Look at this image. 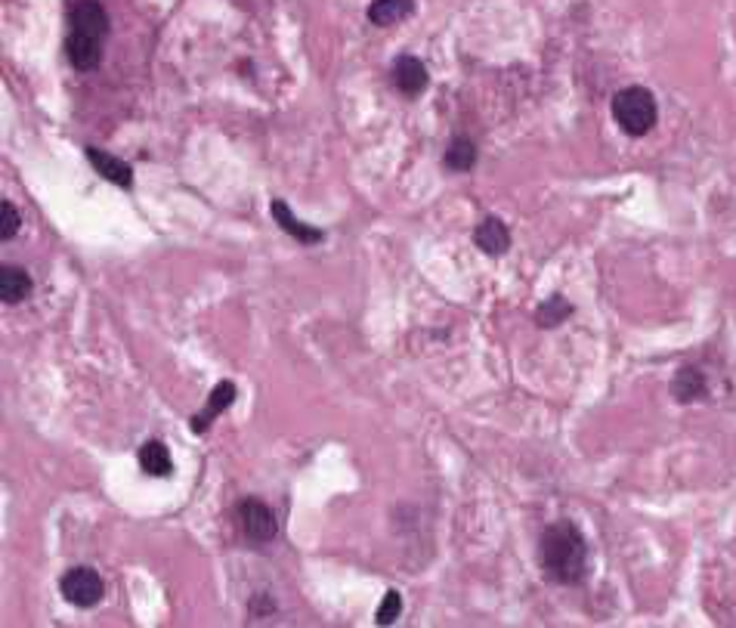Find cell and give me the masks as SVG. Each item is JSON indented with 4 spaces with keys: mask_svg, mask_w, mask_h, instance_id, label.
Returning <instances> with one entry per match:
<instances>
[{
    "mask_svg": "<svg viewBox=\"0 0 736 628\" xmlns=\"http://www.w3.org/2000/svg\"><path fill=\"white\" fill-rule=\"evenodd\" d=\"M68 37H66V57L78 71L100 68L102 50L109 41V13L100 0H75L68 10Z\"/></svg>",
    "mask_w": 736,
    "mask_h": 628,
    "instance_id": "obj_2",
    "label": "cell"
},
{
    "mask_svg": "<svg viewBox=\"0 0 736 628\" xmlns=\"http://www.w3.org/2000/svg\"><path fill=\"white\" fill-rule=\"evenodd\" d=\"M566 316H573V304L563 294H551L545 304H539V309H535V322H539L541 329H554Z\"/></svg>",
    "mask_w": 736,
    "mask_h": 628,
    "instance_id": "obj_16",
    "label": "cell"
},
{
    "mask_svg": "<svg viewBox=\"0 0 736 628\" xmlns=\"http://www.w3.org/2000/svg\"><path fill=\"white\" fill-rule=\"evenodd\" d=\"M415 13V0H372L368 6V22L378 28H390L405 22Z\"/></svg>",
    "mask_w": 736,
    "mask_h": 628,
    "instance_id": "obj_10",
    "label": "cell"
},
{
    "mask_svg": "<svg viewBox=\"0 0 736 628\" xmlns=\"http://www.w3.org/2000/svg\"><path fill=\"white\" fill-rule=\"evenodd\" d=\"M443 164L452 173H468L477 164V146L470 140H464V137L452 140L449 149H446V155H443Z\"/></svg>",
    "mask_w": 736,
    "mask_h": 628,
    "instance_id": "obj_15",
    "label": "cell"
},
{
    "mask_svg": "<svg viewBox=\"0 0 736 628\" xmlns=\"http://www.w3.org/2000/svg\"><path fill=\"white\" fill-rule=\"evenodd\" d=\"M87 162L93 164L96 173H100L102 180L115 183V186H121V189H131L133 186V168L127 162H121L118 155H109L106 149L87 146Z\"/></svg>",
    "mask_w": 736,
    "mask_h": 628,
    "instance_id": "obj_6",
    "label": "cell"
},
{
    "mask_svg": "<svg viewBox=\"0 0 736 628\" xmlns=\"http://www.w3.org/2000/svg\"><path fill=\"white\" fill-rule=\"evenodd\" d=\"M541 570L554 585H579L588 576V542L570 520L551 523L539 542Z\"/></svg>",
    "mask_w": 736,
    "mask_h": 628,
    "instance_id": "obj_1",
    "label": "cell"
},
{
    "mask_svg": "<svg viewBox=\"0 0 736 628\" xmlns=\"http://www.w3.org/2000/svg\"><path fill=\"white\" fill-rule=\"evenodd\" d=\"M269 211H273V220H276V224L282 226L288 236H294V238H298V242H303V245H316V242H322V238H325L322 229L300 224V220L294 217L291 211H288V204H285V202H279V198L273 202V208H269Z\"/></svg>",
    "mask_w": 736,
    "mask_h": 628,
    "instance_id": "obj_12",
    "label": "cell"
},
{
    "mask_svg": "<svg viewBox=\"0 0 736 628\" xmlns=\"http://www.w3.org/2000/svg\"><path fill=\"white\" fill-rule=\"evenodd\" d=\"M140 458V467L146 471L149 476H171L173 474V461H171V452L162 440H146L137 452Z\"/></svg>",
    "mask_w": 736,
    "mask_h": 628,
    "instance_id": "obj_14",
    "label": "cell"
},
{
    "mask_svg": "<svg viewBox=\"0 0 736 628\" xmlns=\"http://www.w3.org/2000/svg\"><path fill=\"white\" fill-rule=\"evenodd\" d=\"M671 396H675L678 403L702 400V396H706V375H702L699 369H693V365L678 369V375L671 378Z\"/></svg>",
    "mask_w": 736,
    "mask_h": 628,
    "instance_id": "obj_13",
    "label": "cell"
},
{
    "mask_svg": "<svg viewBox=\"0 0 736 628\" xmlns=\"http://www.w3.org/2000/svg\"><path fill=\"white\" fill-rule=\"evenodd\" d=\"M474 242H477V248L483 254H489V257H501V254L510 248V229L501 217H486L483 224L477 226Z\"/></svg>",
    "mask_w": 736,
    "mask_h": 628,
    "instance_id": "obj_9",
    "label": "cell"
},
{
    "mask_svg": "<svg viewBox=\"0 0 736 628\" xmlns=\"http://www.w3.org/2000/svg\"><path fill=\"white\" fill-rule=\"evenodd\" d=\"M0 214H4V229H0V238L4 242H10V238L19 233V226H22V217H19V211L13 208V202H0Z\"/></svg>",
    "mask_w": 736,
    "mask_h": 628,
    "instance_id": "obj_18",
    "label": "cell"
},
{
    "mask_svg": "<svg viewBox=\"0 0 736 628\" xmlns=\"http://www.w3.org/2000/svg\"><path fill=\"white\" fill-rule=\"evenodd\" d=\"M236 403V384H232V381H220L217 387H214L211 391V396H207V405L202 412H198V415H192L189 418V427L195 434H205L207 427H211V421L220 415V412H226L229 405Z\"/></svg>",
    "mask_w": 736,
    "mask_h": 628,
    "instance_id": "obj_8",
    "label": "cell"
},
{
    "mask_svg": "<svg viewBox=\"0 0 736 628\" xmlns=\"http://www.w3.org/2000/svg\"><path fill=\"white\" fill-rule=\"evenodd\" d=\"M59 591L71 607L90 610L102 601V594H106V582H102V576L93 567H71L68 572H62Z\"/></svg>",
    "mask_w": 736,
    "mask_h": 628,
    "instance_id": "obj_5",
    "label": "cell"
},
{
    "mask_svg": "<svg viewBox=\"0 0 736 628\" xmlns=\"http://www.w3.org/2000/svg\"><path fill=\"white\" fill-rule=\"evenodd\" d=\"M236 517H238V532H242V539L251 548L269 545L279 536L276 514L269 511L260 498H245V502L236 508Z\"/></svg>",
    "mask_w": 736,
    "mask_h": 628,
    "instance_id": "obj_4",
    "label": "cell"
},
{
    "mask_svg": "<svg viewBox=\"0 0 736 628\" xmlns=\"http://www.w3.org/2000/svg\"><path fill=\"white\" fill-rule=\"evenodd\" d=\"M31 288H35L31 276L22 267L6 264L0 269V300H4V304H22V300L31 298Z\"/></svg>",
    "mask_w": 736,
    "mask_h": 628,
    "instance_id": "obj_11",
    "label": "cell"
},
{
    "mask_svg": "<svg viewBox=\"0 0 736 628\" xmlns=\"http://www.w3.org/2000/svg\"><path fill=\"white\" fill-rule=\"evenodd\" d=\"M399 613H403V594L399 591H387L384 594V601L378 603V613H374V619H378V625H394Z\"/></svg>",
    "mask_w": 736,
    "mask_h": 628,
    "instance_id": "obj_17",
    "label": "cell"
},
{
    "mask_svg": "<svg viewBox=\"0 0 736 628\" xmlns=\"http://www.w3.org/2000/svg\"><path fill=\"white\" fill-rule=\"evenodd\" d=\"M613 118L622 133H628V137H644V133H650L656 121H659V106H656V97L647 87L635 84L613 97Z\"/></svg>",
    "mask_w": 736,
    "mask_h": 628,
    "instance_id": "obj_3",
    "label": "cell"
},
{
    "mask_svg": "<svg viewBox=\"0 0 736 628\" xmlns=\"http://www.w3.org/2000/svg\"><path fill=\"white\" fill-rule=\"evenodd\" d=\"M427 81H430L427 66L418 57H399L394 62V84L403 97H418V93H424Z\"/></svg>",
    "mask_w": 736,
    "mask_h": 628,
    "instance_id": "obj_7",
    "label": "cell"
}]
</instances>
